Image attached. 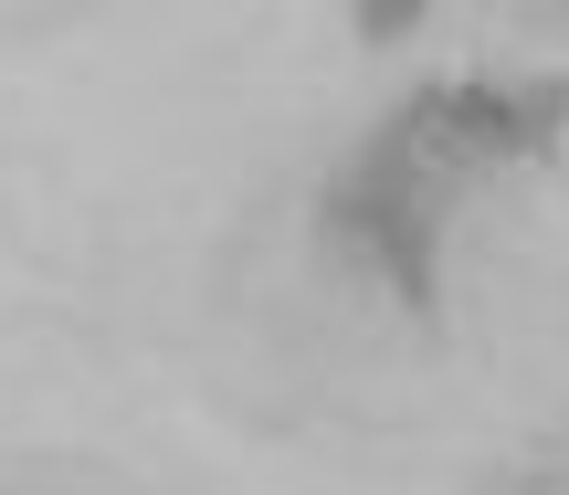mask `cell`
<instances>
[{"instance_id":"cell-1","label":"cell","mask_w":569,"mask_h":495,"mask_svg":"<svg viewBox=\"0 0 569 495\" xmlns=\"http://www.w3.org/2000/svg\"><path fill=\"white\" fill-rule=\"evenodd\" d=\"M569 127V74H528L507 84V159H549Z\"/></svg>"},{"instance_id":"cell-2","label":"cell","mask_w":569,"mask_h":495,"mask_svg":"<svg viewBox=\"0 0 569 495\" xmlns=\"http://www.w3.org/2000/svg\"><path fill=\"white\" fill-rule=\"evenodd\" d=\"M369 274H390V285H401V306H411V316H432V211L390 222L380 243H369Z\"/></svg>"},{"instance_id":"cell-3","label":"cell","mask_w":569,"mask_h":495,"mask_svg":"<svg viewBox=\"0 0 569 495\" xmlns=\"http://www.w3.org/2000/svg\"><path fill=\"white\" fill-rule=\"evenodd\" d=\"M422 11H432V0H359V42H369V53H390V42L422 32Z\"/></svg>"},{"instance_id":"cell-4","label":"cell","mask_w":569,"mask_h":495,"mask_svg":"<svg viewBox=\"0 0 569 495\" xmlns=\"http://www.w3.org/2000/svg\"><path fill=\"white\" fill-rule=\"evenodd\" d=\"M517 21H549V32H569V0H517Z\"/></svg>"}]
</instances>
